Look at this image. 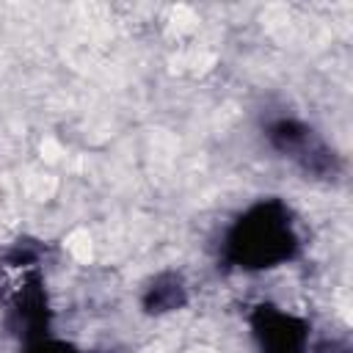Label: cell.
I'll list each match as a JSON object with an SVG mask.
<instances>
[{
	"label": "cell",
	"mask_w": 353,
	"mask_h": 353,
	"mask_svg": "<svg viewBox=\"0 0 353 353\" xmlns=\"http://www.w3.org/2000/svg\"><path fill=\"white\" fill-rule=\"evenodd\" d=\"M314 353H350L347 342H336V339H325Z\"/></svg>",
	"instance_id": "8992f818"
},
{
	"label": "cell",
	"mask_w": 353,
	"mask_h": 353,
	"mask_svg": "<svg viewBox=\"0 0 353 353\" xmlns=\"http://www.w3.org/2000/svg\"><path fill=\"white\" fill-rule=\"evenodd\" d=\"M22 353H85V350H80V347H74V345H69L63 339H55L50 334H41V336L28 339Z\"/></svg>",
	"instance_id": "5b68a950"
},
{
	"label": "cell",
	"mask_w": 353,
	"mask_h": 353,
	"mask_svg": "<svg viewBox=\"0 0 353 353\" xmlns=\"http://www.w3.org/2000/svg\"><path fill=\"white\" fill-rule=\"evenodd\" d=\"M188 303V287L182 281V276L176 273H157L141 295V306L149 314H165V312H176Z\"/></svg>",
	"instance_id": "277c9868"
},
{
	"label": "cell",
	"mask_w": 353,
	"mask_h": 353,
	"mask_svg": "<svg viewBox=\"0 0 353 353\" xmlns=\"http://www.w3.org/2000/svg\"><path fill=\"white\" fill-rule=\"evenodd\" d=\"M265 143L303 176L334 182L342 174V160L336 149L303 119L292 113H273L262 121Z\"/></svg>",
	"instance_id": "7a4b0ae2"
},
{
	"label": "cell",
	"mask_w": 353,
	"mask_h": 353,
	"mask_svg": "<svg viewBox=\"0 0 353 353\" xmlns=\"http://www.w3.org/2000/svg\"><path fill=\"white\" fill-rule=\"evenodd\" d=\"M251 339L259 353H309L312 350V325L281 306L256 303L248 312Z\"/></svg>",
	"instance_id": "3957f363"
},
{
	"label": "cell",
	"mask_w": 353,
	"mask_h": 353,
	"mask_svg": "<svg viewBox=\"0 0 353 353\" xmlns=\"http://www.w3.org/2000/svg\"><path fill=\"white\" fill-rule=\"evenodd\" d=\"M301 254V232L292 210L276 199H256L232 218L218 243V256L229 270L265 273Z\"/></svg>",
	"instance_id": "6da1fadb"
}]
</instances>
